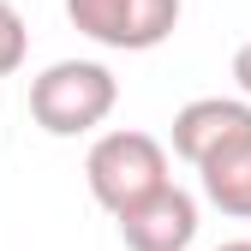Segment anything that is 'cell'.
<instances>
[{
	"instance_id": "3957f363",
	"label": "cell",
	"mask_w": 251,
	"mask_h": 251,
	"mask_svg": "<svg viewBox=\"0 0 251 251\" xmlns=\"http://www.w3.org/2000/svg\"><path fill=\"white\" fill-rule=\"evenodd\" d=\"M66 18L102 48L150 54L179 30V0H66Z\"/></svg>"
},
{
	"instance_id": "8992f818",
	"label": "cell",
	"mask_w": 251,
	"mask_h": 251,
	"mask_svg": "<svg viewBox=\"0 0 251 251\" xmlns=\"http://www.w3.org/2000/svg\"><path fill=\"white\" fill-rule=\"evenodd\" d=\"M198 179H203V198L222 209V215L251 222V150H239V155H227V162L203 168Z\"/></svg>"
},
{
	"instance_id": "277c9868",
	"label": "cell",
	"mask_w": 251,
	"mask_h": 251,
	"mask_svg": "<svg viewBox=\"0 0 251 251\" xmlns=\"http://www.w3.org/2000/svg\"><path fill=\"white\" fill-rule=\"evenodd\" d=\"M251 150V102L245 96H198L174 114V155L198 174Z\"/></svg>"
},
{
	"instance_id": "52a82bcc",
	"label": "cell",
	"mask_w": 251,
	"mask_h": 251,
	"mask_svg": "<svg viewBox=\"0 0 251 251\" xmlns=\"http://www.w3.org/2000/svg\"><path fill=\"white\" fill-rule=\"evenodd\" d=\"M24 54H30V30H24L12 0H0V78H12L24 66Z\"/></svg>"
},
{
	"instance_id": "7a4b0ae2",
	"label": "cell",
	"mask_w": 251,
	"mask_h": 251,
	"mask_svg": "<svg viewBox=\"0 0 251 251\" xmlns=\"http://www.w3.org/2000/svg\"><path fill=\"white\" fill-rule=\"evenodd\" d=\"M84 179H90V198L108 215H126L155 185H168V144L150 138V132H132V126L102 132L84 155Z\"/></svg>"
},
{
	"instance_id": "ba28073f",
	"label": "cell",
	"mask_w": 251,
	"mask_h": 251,
	"mask_svg": "<svg viewBox=\"0 0 251 251\" xmlns=\"http://www.w3.org/2000/svg\"><path fill=\"white\" fill-rule=\"evenodd\" d=\"M215 251H251V239H227V245H215Z\"/></svg>"
},
{
	"instance_id": "5b68a950",
	"label": "cell",
	"mask_w": 251,
	"mask_h": 251,
	"mask_svg": "<svg viewBox=\"0 0 251 251\" xmlns=\"http://www.w3.org/2000/svg\"><path fill=\"white\" fill-rule=\"evenodd\" d=\"M114 222H120L126 251H192V239H198V198L168 179V185H155L144 203L114 215Z\"/></svg>"
},
{
	"instance_id": "6da1fadb",
	"label": "cell",
	"mask_w": 251,
	"mask_h": 251,
	"mask_svg": "<svg viewBox=\"0 0 251 251\" xmlns=\"http://www.w3.org/2000/svg\"><path fill=\"white\" fill-rule=\"evenodd\" d=\"M120 78L102 60H54L30 78V120L48 138H84L114 114Z\"/></svg>"
}]
</instances>
